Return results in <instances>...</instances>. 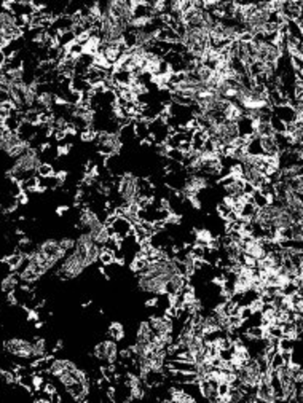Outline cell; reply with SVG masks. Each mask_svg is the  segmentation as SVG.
Wrapping results in <instances>:
<instances>
[{
  "mask_svg": "<svg viewBox=\"0 0 303 403\" xmlns=\"http://www.w3.org/2000/svg\"><path fill=\"white\" fill-rule=\"evenodd\" d=\"M90 248H85V247H80V246L73 247V250L67 253L66 258L58 265L56 276L59 279H63V280H70V279H75L78 276H82L86 268L91 266L90 261H88V250H90Z\"/></svg>",
  "mask_w": 303,
  "mask_h": 403,
  "instance_id": "6da1fadb",
  "label": "cell"
},
{
  "mask_svg": "<svg viewBox=\"0 0 303 403\" xmlns=\"http://www.w3.org/2000/svg\"><path fill=\"white\" fill-rule=\"evenodd\" d=\"M40 163H42V158H40L38 149H32L31 147L24 155H21L13 161L10 169L6 171V176H8L11 180H16V182H23V180L35 176L37 167L40 166Z\"/></svg>",
  "mask_w": 303,
  "mask_h": 403,
  "instance_id": "7a4b0ae2",
  "label": "cell"
},
{
  "mask_svg": "<svg viewBox=\"0 0 303 403\" xmlns=\"http://www.w3.org/2000/svg\"><path fill=\"white\" fill-rule=\"evenodd\" d=\"M274 191H276V201L281 203L294 216L297 223H303V199L302 194L295 193L291 190L284 182L274 184Z\"/></svg>",
  "mask_w": 303,
  "mask_h": 403,
  "instance_id": "3957f363",
  "label": "cell"
},
{
  "mask_svg": "<svg viewBox=\"0 0 303 403\" xmlns=\"http://www.w3.org/2000/svg\"><path fill=\"white\" fill-rule=\"evenodd\" d=\"M113 182L117 185V196L118 206H126L133 203L137 198L139 191V177L133 172H123L118 177H113Z\"/></svg>",
  "mask_w": 303,
  "mask_h": 403,
  "instance_id": "277c9868",
  "label": "cell"
},
{
  "mask_svg": "<svg viewBox=\"0 0 303 403\" xmlns=\"http://www.w3.org/2000/svg\"><path fill=\"white\" fill-rule=\"evenodd\" d=\"M96 147L98 152L104 156H110V155H120L121 149H123V142L120 139L118 131H105V129H99L96 134Z\"/></svg>",
  "mask_w": 303,
  "mask_h": 403,
  "instance_id": "5b68a950",
  "label": "cell"
},
{
  "mask_svg": "<svg viewBox=\"0 0 303 403\" xmlns=\"http://www.w3.org/2000/svg\"><path fill=\"white\" fill-rule=\"evenodd\" d=\"M75 228H78V230L83 233H90V236L94 239L96 238V234L104 228V221L101 220V217L91 209L90 206H83L78 212Z\"/></svg>",
  "mask_w": 303,
  "mask_h": 403,
  "instance_id": "8992f818",
  "label": "cell"
},
{
  "mask_svg": "<svg viewBox=\"0 0 303 403\" xmlns=\"http://www.w3.org/2000/svg\"><path fill=\"white\" fill-rule=\"evenodd\" d=\"M171 278L168 276H147V274H137V288L142 293H149L153 297H166V284Z\"/></svg>",
  "mask_w": 303,
  "mask_h": 403,
  "instance_id": "52a82bcc",
  "label": "cell"
},
{
  "mask_svg": "<svg viewBox=\"0 0 303 403\" xmlns=\"http://www.w3.org/2000/svg\"><path fill=\"white\" fill-rule=\"evenodd\" d=\"M35 248L43 255L46 260H48V265H50L51 270H53V268H56L67 255V252L59 246V239H55V238L43 239L42 243H38L35 246Z\"/></svg>",
  "mask_w": 303,
  "mask_h": 403,
  "instance_id": "ba28073f",
  "label": "cell"
},
{
  "mask_svg": "<svg viewBox=\"0 0 303 403\" xmlns=\"http://www.w3.org/2000/svg\"><path fill=\"white\" fill-rule=\"evenodd\" d=\"M102 11L109 13L112 18L118 19L128 28L133 18V2L131 0H107V2H102Z\"/></svg>",
  "mask_w": 303,
  "mask_h": 403,
  "instance_id": "9c48e42d",
  "label": "cell"
},
{
  "mask_svg": "<svg viewBox=\"0 0 303 403\" xmlns=\"http://www.w3.org/2000/svg\"><path fill=\"white\" fill-rule=\"evenodd\" d=\"M211 186V180L207 176L201 172H195V174H187L185 177V184L182 186V196L185 199L190 196H200L201 191H204L206 188Z\"/></svg>",
  "mask_w": 303,
  "mask_h": 403,
  "instance_id": "30bf717a",
  "label": "cell"
},
{
  "mask_svg": "<svg viewBox=\"0 0 303 403\" xmlns=\"http://www.w3.org/2000/svg\"><path fill=\"white\" fill-rule=\"evenodd\" d=\"M5 351L19 360H34L32 341L26 338H10L3 342Z\"/></svg>",
  "mask_w": 303,
  "mask_h": 403,
  "instance_id": "8fae6325",
  "label": "cell"
},
{
  "mask_svg": "<svg viewBox=\"0 0 303 403\" xmlns=\"http://www.w3.org/2000/svg\"><path fill=\"white\" fill-rule=\"evenodd\" d=\"M118 342L115 340H104L98 342L93 349V354L99 362H102L104 365H113L118 360Z\"/></svg>",
  "mask_w": 303,
  "mask_h": 403,
  "instance_id": "7c38bea8",
  "label": "cell"
},
{
  "mask_svg": "<svg viewBox=\"0 0 303 403\" xmlns=\"http://www.w3.org/2000/svg\"><path fill=\"white\" fill-rule=\"evenodd\" d=\"M236 376L241 381V384H244L247 387H257V384L260 382V378H262V372H260L257 360H255L254 357H249L246 360V364L242 365L239 370H236Z\"/></svg>",
  "mask_w": 303,
  "mask_h": 403,
  "instance_id": "4fadbf2b",
  "label": "cell"
},
{
  "mask_svg": "<svg viewBox=\"0 0 303 403\" xmlns=\"http://www.w3.org/2000/svg\"><path fill=\"white\" fill-rule=\"evenodd\" d=\"M31 149L29 140H24L18 136V132H5V147L3 153H6V156L16 159L21 155H24L26 152Z\"/></svg>",
  "mask_w": 303,
  "mask_h": 403,
  "instance_id": "5bb4252c",
  "label": "cell"
},
{
  "mask_svg": "<svg viewBox=\"0 0 303 403\" xmlns=\"http://www.w3.org/2000/svg\"><path fill=\"white\" fill-rule=\"evenodd\" d=\"M172 134V129L161 117H157L152 122H149V137L152 139L153 145L163 144Z\"/></svg>",
  "mask_w": 303,
  "mask_h": 403,
  "instance_id": "9a60e30c",
  "label": "cell"
},
{
  "mask_svg": "<svg viewBox=\"0 0 303 403\" xmlns=\"http://www.w3.org/2000/svg\"><path fill=\"white\" fill-rule=\"evenodd\" d=\"M271 113L276 115L284 124H292V123H297V113H295L294 107H291L289 104H284V105H273L271 107ZM299 123H303V122H299Z\"/></svg>",
  "mask_w": 303,
  "mask_h": 403,
  "instance_id": "2e32d148",
  "label": "cell"
},
{
  "mask_svg": "<svg viewBox=\"0 0 303 403\" xmlns=\"http://www.w3.org/2000/svg\"><path fill=\"white\" fill-rule=\"evenodd\" d=\"M222 117H224V120H227V122L238 123L241 118H244V110H242V107L236 100H227L224 110H222Z\"/></svg>",
  "mask_w": 303,
  "mask_h": 403,
  "instance_id": "e0dca14e",
  "label": "cell"
},
{
  "mask_svg": "<svg viewBox=\"0 0 303 403\" xmlns=\"http://www.w3.org/2000/svg\"><path fill=\"white\" fill-rule=\"evenodd\" d=\"M110 226L113 230V236H115L118 241L125 239V238L130 236V234H133V223L125 217H117Z\"/></svg>",
  "mask_w": 303,
  "mask_h": 403,
  "instance_id": "ac0fdd59",
  "label": "cell"
},
{
  "mask_svg": "<svg viewBox=\"0 0 303 403\" xmlns=\"http://www.w3.org/2000/svg\"><path fill=\"white\" fill-rule=\"evenodd\" d=\"M187 284H188V278L180 273H176L166 284L168 295H169V297H172V295H179L182 292V288H184Z\"/></svg>",
  "mask_w": 303,
  "mask_h": 403,
  "instance_id": "d6986e66",
  "label": "cell"
},
{
  "mask_svg": "<svg viewBox=\"0 0 303 403\" xmlns=\"http://www.w3.org/2000/svg\"><path fill=\"white\" fill-rule=\"evenodd\" d=\"M165 368L172 372H190L197 373L198 365L195 362H185V360H165Z\"/></svg>",
  "mask_w": 303,
  "mask_h": 403,
  "instance_id": "ffe728a7",
  "label": "cell"
},
{
  "mask_svg": "<svg viewBox=\"0 0 303 403\" xmlns=\"http://www.w3.org/2000/svg\"><path fill=\"white\" fill-rule=\"evenodd\" d=\"M19 282H21V279H19V274L15 273V271H10L2 280H0V290H2L5 295L15 292L16 288L19 287Z\"/></svg>",
  "mask_w": 303,
  "mask_h": 403,
  "instance_id": "44dd1931",
  "label": "cell"
},
{
  "mask_svg": "<svg viewBox=\"0 0 303 403\" xmlns=\"http://www.w3.org/2000/svg\"><path fill=\"white\" fill-rule=\"evenodd\" d=\"M161 400H169L174 403H193L195 402L190 395L185 394L184 391H180V389H177V387H174V386L168 389V395Z\"/></svg>",
  "mask_w": 303,
  "mask_h": 403,
  "instance_id": "7402d4cb",
  "label": "cell"
},
{
  "mask_svg": "<svg viewBox=\"0 0 303 403\" xmlns=\"http://www.w3.org/2000/svg\"><path fill=\"white\" fill-rule=\"evenodd\" d=\"M32 346H34V360L48 357V355H50V352H48V342H46V340L43 337H35V338H34Z\"/></svg>",
  "mask_w": 303,
  "mask_h": 403,
  "instance_id": "603a6c76",
  "label": "cell"
},
{
  "mask_svg": "<svg viewBox=\"0 0 303 403\" xmlns=\"http://www.w3.org/2000/svg\"><path fill=\"white\" fill-rule=\"evenodd\" d=\"M152 338H153V332H152L149 320H142L137 327L136 341L137 342H152Z\"/></svg>",
  "mask_w": 303,
  "mask_h": 403,
  "instance_id": "cb8c5ba5",
  "label": "cell"
},
{
  "mask_svg": "<svg viewBox=\"0 0 303 403\" xmlns=\"http://www.w3.org/2000/svg\"><path fill=\"white\" fill-rule=\"evenodd\" d=\"M214 238V234L211 233V230L207 228H195L193 230V239L197 246H203L207 247V244L211 243V239Z\"/></svg>",
  "mask_w": 303,
  "mask_h": 403,
  "instance_id": "d4e9b609",
  "label": "cell"
},
{
  "mask_svg": "<svg viewBox=\"0 0 303 403\" xmlns=\"http://www.w3.org/2000/svg\"><path fill=\"white\" fill-rule=\"evenodd\" d=\"M24 255L21 253V252H13L11 255H8V257H6L5 260H3V263L6 265V268H8L10 271H18L19 270V266L23 265V261H24Z\"/></svg>",
  "mask_w": 303,
  "mask_h": 403,
  "instance_id": "484cf974",
  "label": "cell"
},
{
  "mask_svg": "<svg viewBox=\"0 0 303 403\" xmlns=\"http://www.w3.org/2000/svg\"><path fill=\"white\" fill-rule=\"evenodd\" d=\"M133 126H134V134H136V137L140 139V142H144V140L149 137V122L139 118L133 123Z\"/></svg>",
  "mask_w": 303,
  "mask_h": 403,
  "instance_id": "4316f807",
  "label": "cell"
},
{
  "mask_svg": "<svg viewBox=\"0 0 303 403\" xmlns=\"http://www.w3.org/2000/svg\"><path fill=\"white\" fill-rule=\"evenodd\" d=\"M16 26V16L13 15L10 10H6L5 6L0 8V28L2 29H8V28H15Z\"/></svg>",
  "mask_w": 303,
  "mask_h": 403,
  "instance_id": "83f0119b",
  "label": "cell"
},
{
  "mask_svg": "<svg viewBox=\"0 0 303 403\" xmlns=\"http://www.w3.org/2000/svg\"><path fill=\"white\" fill-rule=\"evenodd\" d=\"M109 337L112 340H115L117 342L123 341L125 337H126L125 325L121 324V322H110V325H109Z\"/></svg>",
  "mask_w": 303,
  "mask_h": 403,
  "instance_id": "f1b7e54d",
  "label": "cell"
},
{
  "mask_svg": "<svg viewBox=\"0 0 303 403\" xmlns=\"http://www.w3.org/2000/svg\"><path fill=\"white\" fill-rule=\"evenodd\" d=\"M209 139L207 137V132L203 131V129H197L193 132V136H192V149L193 150H203V147H204V142Z\"/></svg>",
  "mask_w": 303,
  "mask_h": 403,
  "instance_id": "f546056e",
  "label": "cell"
},
{
  "mask_svg": "<svg viewBox=\"0 0 303 403\" xmlns=\"http://www.w3.org/2000/svg\"><path fill=\"white\" fill-rule=\"evenodd\" d=\"M19 188H21V191H26V193H35L38 190V177L34 176V177H29L23 180V182H19Z\"/></svg>",
  "mask_w": 303,
  "mask_h": 403,
  "instance_id": "4dcf8cb0",
  "label": "cell"
},
{
  "mask_svg": "<svg viewBox=\"0 0 303 403\" xmlns=\"http://www.w3.org/2000/svg\"><path fill=\"white\" fill-rule=\"evenodd\" d=\"M251 203L257 207V209H262V207L268 206V199L260 190H254V193L251 194Z\"/></svg>",
  "mask_w": 303,
  "mask_h": 403,
  "instance_id": "1f68e13d",
  "label": "cell"
},
{
  "mask_svg": "<svg viewBox=\"0 0 303 403\" xmlns=\"http://www.w3.org/2000/svg\"><path fill=\"white\" fill-rule=\"evenodd\" d=\"M281 182H284L291 190H294L295 193L299 194H303V176L300 177H294V179H287V180H281Z\"/></svg>",
  "mask_w": 303,
  "mask_h": 403,
  "instance_id": "d6a6232c",
  "label": "cell"
},
{
  "mask_svg": "<svg viewBox=\"0 0 303 403\" xmlns=\"http://www.w3.org/2000/svg\"><path fill=\"white\" fill-rule=\"evenodd\" d=\"M98 261L102 266H110L113 261H115V258H113V252L112 250H109V248H105V247H102L101 248V252H99V258H98Z\"/></svg>",
  "mask_w": 303,
  "mask_h": 403,
  "instance_id": "836d02e7",
  "label": "cell"
},
{
  "mask_svg": "<svg viewBox=\"0 0 303 403\" xmlns=\"http://www.w3.org/2000/svg\"><path fill=\"white\" fill-rule=\"evenodd\" d=\"M56 171H55V167H53L50 163H40V166L37 167V172H35V176L37 177H51V176H55Z\"/></svg>",
  "mask_w": 303,
  "mask_h": 403,
  "instance_id": "e575fe53",
  "label": "cell"
},
{
  "mask_svg": "<svg viewBox=\"0 0 303 403\" xmlns=\"http://www.w3.org/2000/svg\"><path fill=\"white\" fill-rule=\"evenodd\" d=\"M23 122L31 123V124H38V123H40V112L35 110V109L26 110V112L23 113Z\"/></svg>",
  "mask_w": 303,
  "mask_h": 403,
  "instance_id": "d590c367",
  "label": "cell"
},
{
  "mask_svg": "<svg viewBox=\"0 0 303 403\" xmlns=\"http://www.w3.org/2000/svg\"><path fill=\"white\" fill-rule=\"evenodd\" d=\"M270 126H271V129H273L274 134H286V124L282 123L276 115H273V113L270 117Z\"/></svg>",
  "mask_w": 303,
  "mask_h": 403,
  "instance_id": "8d00e7d4",
  "label": "cell"
},
{
  "mask_svg": "<svg viewBox=\"0 0 303 403\" xmlns=\"http://www.w3.org/2000/svg\"><path fill=\"white\" fill-rule=\"evenodd\" d=\"M168 159H171V161H174V163H179V164H182L185 161V153L184 152H180V150H177V149H169V152H168V156H166Z\"/></svg>",
  "mask_w": 303,
  "mask_h": 403,
  "instance_id": "74e56055",
  "label": "cell"
},
{
  "mask_svg": "<svg viewBox=\"0 0 303 403\" xmlns=\"http://www.w3.org/2000/svg\"><path fill=\"white\" fill-rule=\"evenodd\" d=\"M59 246L64 248V250L69 253L73 250V247H75V238H72V236H63L59 239Z\"/></svg>",
  "mask_w": 303,
  "mask_h": 403,
  "instance_id": "f35d334b",
  "label": "cell"
},
{
  "mask_svg": "<svg viewBox=\"0 0 303 403\" xmlns=\"http://www.w3.org/2000/svg\"><path fill=\"white\" fill-rule=\"evenodd\" d=\"M96 134H98L96 129H86L80 132V139H82L83 142H94V140H96Z\"/></svg>",
  "mask_w": 303,
  "mask_h": 403,
  "instance_id": "ab89813d",
  "label": "cell"
},
{
  "mask_svg": "<svg viewBox=\"0 0 303 403\" xmlns=\"http://www.w3.org/2000/svg\"><path fill=\"white\" fill-rule=\"evenodd\" d=\"M180 221H182V217L179 216V214L171 212L169 216L166 217V220H165V226H169V225H180Z\"/></svg>",
  "mask_w": 303,
  "mask_h": 403,
  "instance_id": "60d3db41",
  "label": "cell"
},
{
  "mask_svg": "<svg viewBox=\"0 0 303 403\" xmlns=\"http://www.w3.org/2000/svg\"><path fill=\"white\" fill-rule=\"evenodd\" d=\"M153 147H155V153H157L158 156H161V158H166V156H168L169 147L166 145V142H163V144H157V145H153Z\"/></svg>",
  "mask_w": 303,
  "mask_h": 403,
  "instance_id": "b9f144b4",
  "label": "cell"
},
{
  "mask_svg": "<svg viewBox=\"0 0 303 403\" xmlns=\"http://www.w3.org/2000/svg\"><path fill=\"white\" fill-rule=\"evenodd\" d=\"M185 201H188V203H190V206L193 207L195 211H201V209H203V201L200 199V196H190V198H187Z\"/></svg>",
  "mask_w": 303,
  "mask_h": 403,
  "instance_id": "7bdbcfd3",
  "label": "cell"
},
{
  "mask_svg": "<svg viewBox=\"0 0 303 403\" xmlns=\"http://www.w3.org/2000/svg\"><path fill=\"white\" fill-rule=\"evenodd\" d=\"M233 209L232 207H228L227 204H224V203H220L219 206H217V212H219V216L224 218V220H227V217L230 216V212H232Z\"/></svg>",
  "mask_w": 303,
  "mask_h": 403,
  "instance_id": "ee69618b",
  "label": "cell"
},
{
  "mask_svg": "<svg viewBox=\"0 0 303 403\" xmlns=\"http://www.w3.org/2000/svg\"><path fill=\"white\" fill-rule=\"evenodd\" d=\"M228 391H230V384H228V382H225V381L219 382V386H217V394H219V397H220V399H224L225 395L228 394Z\"/></svg>",
  "mask_w": 303,
  "mask_h": 403,
  "instance_id": "f6af8a7d",
  "label": "cell"
},
{
  "mask_svg": "<svg viewBox=\"0 0 303 403\" xmlns=\"http://www.w3.org/2000/svg\"><path fill=\"white\" fill-rule=\"evenodd\" d=\"M15 199H16L18 206H24V204H28V203H29V194L26 193V191H21Z\"/></svg>",
  "mask_w": 303,
  "mask_h": 403,
  "instance_id": "bcb514c9",
  "label": "cell"
},
{
  "mask_svg": "<svg viewBox=\"0 0 303 403\" xmlns=\"http://www.w3.org/2000/svg\"><path fill=\"white\" fill-rule=\"evenodd\" d=\"M254 190H257V188H254L252 184L244 182V185H242V194H246V196H251V194L254 193Z\"/></svg>",
  "mask_w": 303,
  "mask_h": 403,
  "instance_id": "7dc6e473",
  "label": "cell"
},
{
  "mask_svg": "<svg viewBox=\"0 0 303 403\" xmlns=\"http://www.w3.org/2000/svg\"><path fill=\"white\" fill-rule=\"evenodd\" d=\"M6 303H8L10 306H18V305H19V301H18V298H16L15 292L6 293Z\"/></svg>",
  "mask_w": 303,
  "mask_h": 403,
  "instance_id": "c3c4849f",
  "label": "cell"
},
{
  "mask_svg": "<svg viewBox=\"0 0 303 403\" xmlns=\"http://www.w3.org/2000/svg\"><path fill=\"white\" fill-rule=\"evenodd\" d=\"M66 212H69V206H64L63 204V206H58L56 207V216L58 217H63Z\"/></svg>",
  "mask_w": 303,
  "mask_h": 403,
  "instance_id": "681fc988",
  "label": "cell"
},
{
  "mask_svg": "<svg viewBox=\"0 0 303 403\" xmlns=\"http://www.w3.org/2000/svg\"><path fill=\"white\" fill-rule=\"evenodd\" d=\"M43 325H45V322H43V320H37L35 324H34V327H35L37 330H40V328H43Z\"/></svg>",
  "mask_w": 303,
  "mask_h": 403,
  "instance_id": "f907efd6",
  "label": "cell"
}]
</instances>
